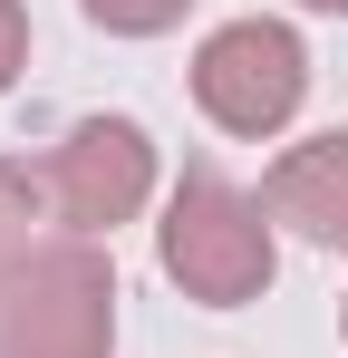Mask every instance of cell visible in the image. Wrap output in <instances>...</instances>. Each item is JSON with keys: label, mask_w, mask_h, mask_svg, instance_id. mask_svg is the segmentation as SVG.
<instances>
[{"label": "cell", "mask_w": 348, "mask_h": 358, "mask_svg": "<svg viewBox=\"0 0 348 358\" xmlns=\"http://www.w3.org/2000/svg\"><path fill=\"white\" fill-rule=\"evenodd\" d=\"M155 262H165V281L184 300L242 310V300L271 291V271H281V223L223 165H184L174 194H165V223H155Z\"/></svg>", "instance_id": "cell-1"}, {"label": "cell", "mask_w": 348, "mask_h": 358, "mask_svg": "<svg viewBox=\"0 0 348 358\" xmlns=\"http://www.w3.org/2000/svg\"><path fill=\"white\" fill-rule=\"evenodd\" d=\"M0 358H116V262L58 233L0 281Z\"/></svg>", "instance_id": "cell-2"}, {"label": "cell", "mask_w": 348, "mask_h": 358, "mask_svg": "<svg viewBox=\"0 0 348 358\" xmlns=\"http://www.w3.org/2000/svg\"><path fill=\"white\" fill-rule=\"evenodd\" d=\"M310 97V49L290 20H223L194 49V107L223 136H281Z\"/></svg>", "instance_id": "cell-3"}, {"label": "cell", "mask_w": 348, "mask_h": 358, "mask_svg": "<svg viewBox=\"0 0 348 358\" xmlns=\"http://www.w3.org/2000/svg\"><path fill=\"white\" fill-rule=\"evenodd\" d=\"M39 184H49V223L58 233L107 242L116 223H136L145 194H155V136L136 117H78L49 155H39Z\"/></svg>", "instance_id": "cell-4"}, {"label": "cell", "mask_w": 348, "mask_h": 358, "mask_svg": "<svg viewBox=\"0 0 348 358\" xmlns=\"http://www.w3.org/2000/svg\"><path fill=\"white\" fill-rule=\"evenodd\" d=\"M261 213L300 233L310 252H348V126L329 136H300L271 155V175H261Z\"/></svg>", "instance_id": "cell-5"}, {"label": "cell", "mask_w": 348, "mask_h": 358, "mask_svg": "<svg viewBox=\"0 0 348 358\" xmlns=\"http://www.w3.org/2000/svg\"><path fill=\"white\" fill-rule=\"evenodd\" d=\"M39 223H49V184L29 175V165H10V155H0V281L39 252Z\"/></svg>", "instance_id": "cell-6"}, {"label": "cell", "mask_w": 348, "mask_h": 358, "mask_svg": "<svg viewBox=\"0 0 348 358\" xmlns=\"http://www.w3.org/2000/svg\"><path fill=\"white\" fill-rule=\"evenodd\" d=\"M78 10H87L107 39H165L174 20L194 10V0H78Z\"/></svg>", "instance_id": "cell-7"}, {"label": "cell", "mask_w": 348, "mask_h": 358, "mask_svg": "<svg viewBox=\"0 0 348 358\" xmlns=\"http://www.w3.org/2000/svg\"><path fill=\"white\" fill-rule=\"evenodd\" d=\"M29 68V10L20 0H0V97H10V78Z\"/></svg>", "instance_id": "cell-8"}, {"label": "cell", "mask_w": 348, "mask_h": 358, "mask_svg": "<svg viewBox=\"0 0 348 358\" xmlns=\"http://www.w3.org/2000/svg\"><path fill=\"white\" fill-rule=\"evenodd\" d=\"M300 10H329V20H348V0H300Z\"/></svg>", "instance_id": "cell-9"}, {"label": "cell", "mask_w": 348, "mask_h": 358, "mask_svg": "<svg viewBox=\"0 0 348 358\" xmlns=\"http://www.w3.org/2000/svg\"><path fill=\"white\" fill-rule=\"evenodd\" d=\"M339 339H348V300H339Z\"/></svg>", "instance_id": "cell-10"}]
</instances>
